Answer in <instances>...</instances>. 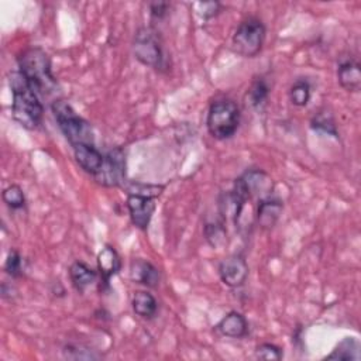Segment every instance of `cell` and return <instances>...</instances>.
Instances as JSON below:
<instances>
[{"label":"cell","mask_w":361,"mask_h":361,"mask_svg":"<svg viewBox=\"0 0 361 361\" xmlns=\"http://www.w3.org/2000/svg\"><path fill=\"white\" fill-rule=\"evenodd\" d=\"M94 180L106 188H117L126 182V154L116 147L104 154L100 169L93 175Z\"/></svg>","instance_id":"7"},{"label":"cell","mask_w":361,"mask_h":361,"mask_svg":"<svg viewBox=\"0 0 361 361\" xmlns=\"http://www.w3.org/2000/svg\"><path fill=\"white\" fill-rule=\"evenodd\" d=\"M121 269V259L118 252L111 245H104L97 254V271L100 282L109 286L110 279Z\"/></svg>","instance_id":"12"},{"label":"cell","mask_w":361,"mask_h":361,"mask_svg":"<svg viewBox=\"0 0 361 361\" xmlns=\"http://www.w3.org/2000/svg\"><path fill=\"white\" fill-rule=\"evenodd\" d=\"M267 28L264 23L254 16L244 18L231 37V48L244 58L257 56L264 45Z\"/></svg>","instance_id":"5"},{"label":"cell","mask_w":361,"mask_h":361,"mask_svg":"<svg viewBox=\"0 0 361 361\" xmlns=\"http://www.w3.org/2000/svg\"><path fill=\"white\" fill-rule=\"evenodd\" d=\"M8 86L13 94V118L25 130L38 128L44 117V106L38 93L30 86L20 71L8 75Z\"/></svg>","instance_id":"1"},{"label":"cell","mask_w":361,"mask_h":361,"mask_svg":"<svg viewBox=\"0 0 361 361\" xmlns=\"http://www.w3.org/2000/svg\"><path fill=\"white\" fill-rule=\"evenodd\" d=\"M171 4L166 1H152L149 3V14L155 20H162L168 11H169Z\"/></svg>","instance_id":"28"},{"label":"cell","mask_w":361,"mask_h":361,"mask_svg":"<svg viewBox=\"0 0 361 361\" xmlns=\"http://www.w3.org/2000/svg\"><path fill=\"white\" fill-rule=\"evenodd\" d=\"M310 127L316 133L327 134V135L337 138V127H336L334 117L327 110L317 111L310 120Z\"/></svg>","instance_id":"20"},{"label":"cell","mask_w":361,"mask_h":361,"mask_svg":"<svg viewBox=\"0 0 361 361\" xmlns=\"http://www.w3.org/2000/svg\"><path fill=\"white\" fill-rule=\"evenodd\" d=\"M221 4L219 1H199L196 3V11L203 20H210L220 13Z\"/></svg>","instance_id":"27"},{"label":"cell","mask_w":361,"mask_h":361,"mask_svg":"<svg viewBox=\"0 0 361 361\" xmlns=\"http://www.w3.org/2000/svg\"><path fill=\"white\" fill-rule=\"evenodd\" d=\"M337 80L340 86L348 92H358L361 89L360 63L351 54H345L338 58Z\"/></svg>","instance_id":"10"},{"label":"cell","mask_w":361,"mask_h":361,"mask_svg":"<svg viewBox=\"0 0 361 361\" xmlns=\"http://www.w3.org/2000/svg\"><path fill=\"white\" fill-rule=\"evenodd\" d=\"M214 329L226 337L231 338H240L244 337L248 331V322L245 316L240 312H228L216 326Z\"/></svg>","instance_id":"15"},{"label":"cell","mask_w":361,"mask_h":361,"mask_svg":"<svg viewBox=\"0 0 361 361\" xmlns=\"http://www.w3.org/2000/svg\"><path fill=\"white\" fill-rule=\"evenodd\" d=\"M4 271L11 278L23 276V272H24V258H23V255L16 248H11L8 251V255H7L6 262H4Z\"/></svg>","instance_id":"24"},{"label":"cell","mask_w":361,"mask_h":361,"mask_svg":"<svg viewBox=\"0 0 361 361\" xmlns=\"http://www.w3.org/2000/svg\"><path fill=\"white\" fill-rule=\"evenodd\" d=\"M282 350L272 343H262L255 348V357L267 361H279L282 358Z\"/></svg>","instance_id":"25"},{"label":"cell","mask_w":361,"mask_h":361,"mask_svg":"<svg viewBox=\"0 0 361 361\" xmlns=\"http://www.w3.org/2000/svg\"><path fill=\"white\" fill-rule=\"evenodd\" d=\"M133 310L142 319H152L158 310V302L152 293L147 290H138L134 293L131 300Z\"/></svg>","instance_id":"18"},{"label":"cell","mask_w":361,"mask_h":361,"mask_svg":"<svg viewBox=\"0 0 361 361\" xmlns=\"http://www.w3.org/2000/svg\"><path fill=\"white\" fill-rule=\"evenodd\" d=\"M126 204L133 224L140 230H147L157 209L155 197L138 193H127Z\"/></svg>","instance_id":"8"},{"label":"cell","mask_w":361,"mask_h":361,"mask_svg":"<svg viewBox=\"0 0 361 361\" xmlns=\"http://www.w3.org/2000/svg\"><path fill=\"white\" fill-rule=\"evenodd\" d=\"M130 278L135 283L145 285L148 288H155L159 283V271L151 262L135 258L130 264Z\"/></svg>","instance_id":"14"},{"label":"cell","mask_w":361,"mask_h":361,"mask_svg":"<svg viewBox=\"0 0 361 361\" xmlns=\"http://www.w3.org/2000/svg\"><path fill=\"white\" fill-rule=\"evenodd\" d=\"M269 92H271V86L268 83V80L262 76L259 78H255L250 86V89L247 90V103L261 111L265 106H267V102H268V97H269Z\"/></svg>","instance_id":"17"},{"label":"cell","mask_w":361,"mask_h":361,"mask_svg":"<svg viewBox=\"0 0 361 361\" xmlns=\"http://www.w3.org/2000/svg\"><path fill=\"white\" fill-rule=\"evenodd\" d=\"M240 124V107L231 99H217L210 103L206 117L209 134L216 140L231 138Z\"/></svg>","instance_id":"4"},{"label":"cell","mask_w":361,"mask_h":361,"mask_svg":"<svg viewBox=\"0 0 361 361\" xmlns=\"http://www.w3.org/2000/svg\"><path fill=\"white\" fill-rule=\"evenodd\" d=\"M18 71L39 97H49L59 90L56 78L52 73L49 55L39 47L24 49L17 58Z\"/></svg>","instance_id":"2"},{"label":"cell","mask_w":361,"mask_h":361,"mask_svg":"<svg viewBox=\"0 0 361 361\" xmlns=\"http://www.w3.org/2000/svg\"><path fill=\"white\" fill-rule=\"evenodd\" d=\"M133 54L134 58L144 66H149L154 69L164 68V47L158 32L152 27H142L135 32Z\"/></svg>","instance_id":"6"},{"label":"cell","mask_w":361,"mask_h":361,"mask_svg":"<svg viewBox=\"0 0 361 361\" xmlns=\"http://www.w3.org/2000/svg\"><path fill=\"white\" fill-rule=\"evenodd\" d=\"M72 149L75 161L85 172L93 176L100 169L104 159V154H102L94 144H82L72 147Z\"/></svg>","instance_id":"13"},{"label":"cell","mask_w":361,"mask_h":361,"mask_svg":"<svg viewBox=\"0 0 361 361\" xmlns=\"http://www.w3.org/2000/svg\"><path fill=\"white\" fill-rule=\"evenodd\" d=\"M51 110L59 130L62 131L71 147L94 144V135L90 123L80 114H78L68 102L62 99H55L51 104Z\"/></svg>","instance_id":"3"},{"label":"cell","mask_w":361,"mask_h":361,"mask_svg":"<svg viewBox=\"0 0 361 361\" xmlns=\"http://www.w3.org/2000/svg\"><path fill=\"white\" fill-rule=\"evenodd\" d=\"M283 203L281 199L269 195L258 200L257 206V223L261 228L268 230L275 226L279 216L282 214Z\"/></svg>","instance_id":"11"},{"label":"cell","mask_w":361,"mask_h":361,"mask_svg":"<svg viewBox=\"0 0 361 361\" xmlns=\"http://www.w3.org/2000/svg\"><path fill=\"white\" fill-rule=\"evenodd\" d=\"M204 237L210 247L213 248H221L227 243V230L224 227V223L221 221H213L207 223L204 226Z\"/></svg>","instance_id":"21"},{"label":"cell","mask_w":361,"mask_h":361,"mask_svg":"<svg viewBox=\"0 0 361 361\" xmlns=\"http://www.w3.org/2000/svg\"><path fill=\"white\" fill-rule=\"evenodd\" d=\"M1 197H3V202L13 210H18L25 206V196H24V192L20 185L13 183V185L7 186L3 190Z\"/></svg>","instance_id":"23"},{"label":"cell","mask_w":361,"mask_h":361,"mask_svg":"<svg viewBox=\"0 0 361 361\" xmlns=\"http://www.w3.org/2000/svg\"><path fill=\"white\" fill-rule=\"evenodd\" d=\"M289 99L293 106L305 107L310 100V83L306 79H298L289 89Z\"/></svg>","instance_id":"22"},{"label":"cell","mask_w":361,"mask_h":361,"mask_svg":"<svg viewBox=\"0 0 361 361\" xmlns=\"http://www.w3.org/2000/svg\"><path fill=\"white\" fill-rule=\"evenodd\" d=\"M68 274L73 288L80 293L85 292V289L89 288L97 278L96 271L82 261H75L73 264H71Z\"/></svg>","instance_id":"16"},{"label":"cell","mask_w":361,"mask_h":361,"mask_svg":"<svg viewBox=\"0 0 361 361\" xmlns=\"http://www.w3.org/2000/svg\"><path fill=\"white\" fill-rule=\"evenodd\" d=\"M164 190L162 185H147V183H131L127 193H138L151 197H158Z\"/></svg>","instance_id":"26"},{"label":"cell","mask_w":361,"mask_h":361,"mask_svg":"<svg viewBox=\"0 0 361 361\" xmlns=\"http://www.w3.org/2000/svg\"><path fill=\"white\" fill-rule=\"evenodd\" d=\"M219 275L223 283L230 288H240L248 276V264L244 257L238 254L223 258L219 264Z\"/></svg>","instance_id":"9"},{"label":"cell","mask_w":361,"mask_h":361,"mask_svg":"<svg viewBox=\"0 0 361 361\" xmlns=\"http://www.w3.org/2000/svg\"><path fill=\"white\" fill-rule=\"evenodd\" d=\"M326 358L327 360H358L360 344L355 338L345 337Z\"/></svg>","instance_id":"19"}]
</instances>
